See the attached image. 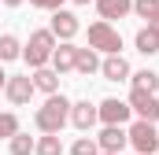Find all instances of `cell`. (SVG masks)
<instances>
[{"label":"cell","instance_id":"obj_1","mask_svg":"<svg viewBox=\"0 0 159 155\" xmlns=\"http://www.w3.org/2000/svg\"><path fill=\"white\" fill-rule=\"evenodd\" d=\"M41 133H59L67 122H70V100L63 96V92H56V96H48L44 100V107H37V115H34Z\"/></svg>","mask_w":159,"mask_h":155},{"label":"cell","instance_id":"obj_2","mask_svg":"<svg viewBox=\"0 0 159 155\" xmlns=\"http://www.w3.org/2000/svg\"><path fill=\"white\" fill-rule=\"evenodd\" d=\"M56 44H59V41L52 37V30H34V33H30V41L22 44V59L30 63V70H41V67L52 63Z\"/></svg>","mask_w":159,"mask_h":155},{"label":"cell","instance_id":"obj_3","mask_svg":"<svg viewBox=\"0 0 159 155\" xmlns=\"http://www.w3.org/2000/svg\"><path fill=\"white\" fill-rule=\"evenodd\" d=\"M89 48L93 52H107V55H122V37L111 22H93L89 26Z\"/></svg>","mask_w":159,"mask_h":155},{"label":"cell","instance_id":"obj_4","mask_svg":"<svg viewBox=\"0 0 159 155\" xmlns=\"http://www.w3.org/2000/svg\"><path fill=\"white\" fill-rule=\"evenodd\" d=\"M126 137H129V144L137 148V155H156L159 152V129L152 122H133V126L126 129Z\"/></svg>","mask_w":159,"mask_h":155},{"label":"cell","instance_id":"obj_5","mask_svg":"<svg viewBox=\"0 0 159 155\" xmlns=\"http://www.w3.org/2000/svg\"><path fill=\"white\" fill-rule=\"evenodd\" d=\"M126 104H129V111L137 115V122H152V126L159 122V96L156 92H137V89H133Z\"/></svg>","mask_w":159,"mask_h":155},{"label":"cell","instance_id":"obj_6","mask_svg":"<svg viewBox=\"0 0 159 155\" xmlns=\"http://www.w3.org/2000/svg\"><path fill=\"white\" fill-rule=\"evenodd\" d=\"M129 115H133V111H129V104H126V100H115V96H111V100H104V104H96V118H100L104 126H126Z\"/></svg>","mask_w":159,"mask_h":155},{"label":"cell","instance_id":"obj_7","mask_svg":"<svg viewBox=\"0 0 159 155\" xmlns=\"http://www.w3.org/2000/svg\"><path fill=\"white\" fill-rule=\"evenodd\" d=\"M4 92H7V100L15 104V107H26L30 100H34V78L30 74H15V78H7V85H4Z\"/></svg>","mask_w":159,"mask_h":155},{"label":"cell","instance_id":"obj_8","mask_svg":"<svg viewBox=\"0 0 159 155\" xmlns=\"http://www.w3.org/2000/svg\"><path fill=\"white\" fill-rule=\"evenodd\" d=\"M48 30H52L56 41H74L78 30H81V22H78L74 11H63V7H59V11H52V26H48Z\"/></svg>","mask_w":159,"mask_h":155},{"label":"cell","instance_id":"obj_9","mask_svg":"<svg viewBox=\"0 0 159 155\" xmlns=\"http://www.w3.org/2000/svg\"><path fill=\"white\" fill-rule=\"evenodd\" d=\"M96 122H100V118H96V107H93L89 100H78V104H70V126H74V129L89 133Z\"/></svg>","mask_w":159,"mask_h":155},{"label":"cell","instance_id":"obj_10","mask_svg":"<svg viewBox=\"0 0 159 155\" xmlns=\"http://www.w3.org/2000/svg\"><path fill=\"white\" fill-rule=\"evenodd\" d=\"M96 144H100V152H111V155H119L126 144H129V137H126V129L122 126H104V133L96 137Z\"/></svg>","mask_w":159,"mask_h":155},{"label":"cell","instance_id":"obj_11","mask_svg":"<svg viewBox=\"0 0 159 155\" xmlns=\"http://www.w3.org/2000/svg\"><path fill=\"white\" fill-rule=\"evenodd\" d=\"M74 55H78V48H74L70 41H59V44H56V52H52V70H56V74L74 70Z\"/></svg>","mask_w":159,"mask_h":155},{"label":"cell","instance_id":"obj_12","mask_svg":"<svg viewBox=\"0 0 159 155\" xmlns=\"http://www.w3.org/2000/svg\"><path fill=\"white\" fill-rule=\"evenodd\" d=\"M96 11H100V22L126 19V15L133 11V0H96Z\"/></svg>","mask_w":159,"mask_h":155},{"label":"cell","instance_id":"obj_13","mask_svg":"<svg viewBox=\"0 0 159 155\" xmlns=\"http://www.w3.org/2000/svg\"><path fill=\"white\" fill-rule=\"evenodd\" d=\"M100 74L107 78V81H126V78H129V63H126V55H107V59L100 63Z\"/></svg>","mask_w":159,"mask_h":155},{"label":"cell","instance_id":"obj_14","mask_svg":"<svg viewBox=\"0 0 159 155\" xmlns=\"http://www.w3.org/2000/svg\"><path fill=\"white\" fill-rule=\"evenodd\" d=\"M34 89H41V92H48V96H56L59 92V74L52 70V67H41V70H34Z\"/></svg>","mask_w":159,"mask_h":155},{"label":"cell","instance_id":"obj_15","mask_svg":"<svg viewBox=\"0 0 159 155\" xmlns=\"http://www.w3.org/2000/svg\"><path fill=\"white\" fill-rule=\"evenodd\" d=\"M74 70H78L81 78L96 74V70H100V55H96L93 48H78V55H74Z\"/></svg>","mask_w":159,"mask_h":155},{"label":"cell","instance_id":"obj_16","mask_svg":"<svg viewBox=\"0 0 159 155\" xmlns=\"http://www.w3.org/2000/svg\"><path fill=\"white\" fill-rule=\"evenodd\" d=\"M133 44H137V52H141V55H156V52H159V33L152 30V26H144V30H137Z\"/></svg>","mask_w":159,"mask_h":155},{"label":"cell","instance_id":"obj_17","mask_svg":"<svg viewBox=\"0 0 159 155\" xmlns=\"http://www.w3.org/2000/svg\"><path fill=\"white\" fill-rule=\"evenodd\" d=\"M129 81H133L137 92H159V74H156V70H137Z\"/></svg>","mask_w":159,"mask_h":155},{"label":"cell","instance_id":"obj_18","mask_svg":"<svg viewBox=\"0 0 159 155\" xmlns=\"http://www.w3.org/2000/svg\"><path fill=\"white\" fill-rule=\"evenodd\" d=\"M37 155H63V140H59V133H44V137H37V148H34Z\"/></svg>","mask_w":159,"mask_h":155},{"label":"cell","instance_id":"obj_19","mask_svg":"<svg viewBox=\"0 0 159 155\" xmlns=\"http://www.w3.org/2000/svg\"><path fill=\"white\" fill-rule=\"evenodd\" d=\"M19 55H22V44H19V37L4 33V37H0V63H11V59H19Z\"/></svg>","mask_w":159,"mask_h":155},{"label":"cell","instance_id":"obj_20","mask_svg":"<svg viewBox=\"0 0 159 155\" xmlns=\"http://www.w3.org/2000/svg\"><path fill=\"white\" fill-rule=\"evenodd\" d=\"M7 144H11V155H34V148H37V140L26 137V133H15Z\"/></svg>","mask_w":159,"mask_h":155},{"label":"cell","instance_id":"obj_21","mask_svg":"<svg viewBox=\"0 0 159 155\" xmlns=\"http://www.w3.org/2000/svg\"><path fill=\"white\" fill-rule=\"evenodd\" d=\"M70 155H100V144H96V137H78V140L70 144Z\"/></svg>","mask_w":159,"mask_h":155},{"label":"cell","instance_id":"obj_22","mask_svg":"<svg viewBox=\"0 0 159 155\" xmlns=\"http://www.w3.org/2000/svg\"><path fill=\"white\" fill-rule=\"evenodd\" d=\"M15 133H19V118L11 115V111H4L0 115V140H11Z\"/></svg>","mask_w":159,"mask_h":155},{"label":"cell","instance_id":"obj_23","mask_svg":"<svg viewBox=\"0 0 159 155\" xmlns=\"http://www.w3.org/2000/svg\"><path fill=\"white\" fill-rule=\"evenodd\" d=\"M133 11H137L141 19H148V22H152V19L159 15V0H133Z\"/></svg>","mask_w":159,"mask_h":155},{"label":"cell","instance_id":"obj_24","mask_svg":"<svg viewBox=\"0 0 159 155\" xmlns=\"http://www.w3.org/2000/svg\"><path fill=\"white\" fill-rule=\"evenodd\" d=\"M34 7H41V11H59L63 7V0H30Z\"/></svg>","mask_w":159,"mask_h":155},{"label":"cell","instance_id":"obj_25","mask_svg":"<svg viewBox=\"0 0 159 155\" xmlns=\"http://www.w3.org/2000/svg\"><path fill=\"white\" fill-rule=\"evenodd\" d=\"M0 4H7V7H19V4H22V0H0Z\"/></svg>","mask_w":159,"mask_h":155},{"label":"cell","instance_id":"obj_26","mask_svg":"<svg viewBox=\"0 0 159 155\" xmlns=\"http://www.w3.org/2000/svg\"><path fill=\"white\" fill-rule=\"evenodd\" d=\"M4 85H7V74H4V70H0V89H4Z\"/></svg>","mask_w":159,"mask_h":155},{"label":"cell","instance_id":"obj_27","mask_svg":"<svg viewBox=\"0 0 159 155\" xmlns=\"http://www.w3.org/2000/svg\"><path fill=\"white\" fill-rule=\"evenodd\" d=\"M74 4H89V0H74Z\"/></svg>","mask_w":159,"mask_h":155},{"label":"cell","instance_id":"obj_28","mask_svg":"<svg viewBox=\"0 0 159 155\" xmlns=\"http://www.w3.org/2000/svg\"><path fill=\"white\" fill-rule=\"evenodd\" d=\"M100 155H111V152H100Z\"/></svg>","mask_w":159,"mask_h":155}]
</instances>
